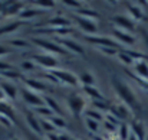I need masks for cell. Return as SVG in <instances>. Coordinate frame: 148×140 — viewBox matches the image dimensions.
<instances>
[{
  "label": "cell",
  "mask_w": 148,
  "mask_h": 140,
  "mask_svg": "<svg viewBox=\"0 0 148 140\" xmlns=\"http://www.w3.org/2000/svg\"><path fill=\"white\" fill-rule=\"evenodd\" d=\"M92 108H95V110H98L101 113H103V111H109V108H111V105L106 103V100H97V101H92Z\"/></svg>",
  "instance_id": "35"
},
{
  "label": "cell",
  "mask_w": 148,
  "mask_h": 140,
  "mask_svg": "<svg viewBox=\"0 0 148 140\" xmlns=\"http://www.w3.org/2000/svg\"><path fill=\"white\" fill-rule=\"evenodd\" d=\"M20 95H22V100H23L27 105H30L32 108L45 105L43 97H40L38 93H33V91H30V90H23V91L20 93Z\"/></svg>",
  "instance_id": "10"
},
{
  "label": "cell",
  "mask_w": 148,
  "mask_h": 140,
  "mask_svg": "<svg viewBox=\"0 0 148 140\" xmlns=\"http://www.w3.org/2000/svg\"><path fill=\"white\" fill-rule=\"evenodd\" d=\"M127 10H128V16L134 20V22H140V20H144L145 17V13H144V9L137 3H128L127 6Z\"/></svg>",
  "instance_id": "16"
},
{
  "label": "cell",
  "mask_w": 148,
  "mask_h": 140,
  "mask_svg": "<svg viewBox=\"0 0 148 140\" xmlns=\"http://www.w3.org/2000/svg\"><path fill=\"white\" fill-rule=\"evenodd\" d=\"M40 126H42V130L45 134H49V133H55L56 129L53 127V124L50 123L49 120H45V119H40Z\"/></svg>",
  "instance_id": "39"
},
{
  "label": "cell",
  "mask_w": 148,
  "mask_h": 140,
  "mask_svg": "<svg viewBox=\"0 0 148 140\" xmlns=\"http://www.w3.org/2000/svg\"><path fill=\"white\" fill-rule=\"evenodd\" d=\"M89 140H105L103 137H101L99 134H92L91 137H89Z\"/></svg>",
  "instance_id": "47"
},
{
  "label": "cell",
  "mask_w": 148,
  "mask_h": 140,
  "mask_svg": "<svg viewBox=\"0 0 148 140\" xmlns=\"http://www.w3.org/2000/svg\"><path fill=\"white\" fill-rule=\"evenodd\" d=\"M73 20H75V25L78 26V29L85 36H97L98 35V25H97V22H94L91 19H84V17H79V16H75Z\"/></svg>",
  "instance_id": "7"
},
{
  "label": "cell",
  "mask_w": 148,
  "mask_h": 140,
  "mask_svg": "<svg viewBox=\"0 0 148 140\" xmlns=\"http://www.w3.org/2000/svg\"><path fill=\"white\" fill-rule=\"evenodd\" d=\"M9 45L12 48H14V49H29V48L32 46V44L29 42V41H26V39H12V41H9Z\"/></svg>",
  "instance_id": "31"
},
{
  "label": "cell",
  "mask_w": 148,
  "mask_h": 140,
  "mask_svg": "<svg viewBox=\"0 0 148 140\" xmlns=\"http://www.w3.org/2000/svg\"><path fill=\"white\" fill-rule=\"evenodd\" d=\"M84 41L97 48H103V46L118 48V44L112 38H108V36H99V35H97V36H84Z\"/></svg>",
  "instance_id": "11"
},
{
  "label": "cell",
  "mask_w": 148,
  "mask_h": 140,
  "mask_svg": "<svg viewBox=\"0 0 148 140\" xmlns=\"http://www.w3.org/2000/svg\"><path fill=\"white\" fill-rule=\"evenodd\" d=\"M33 4H35V7L42 9L45 12H48V10L55 7V1H52V0H35Z\"/></svg>",
  "instance_id": "34"
},
{
  "label": "cell",
  "mask_w": 148,
  "mask_h": 140,
  "mask_svg": "<svg viewBox=\"0 0 148 140\" xmlns=\"http://www.w3.org/2000/svg\"><path fill=\"white\" fill-rule=\"evenodd\" d=\"M103 127H105V130H109V132H115L116 133V130H118V127L116 126H114V124H111V123H108V121H105L103 123Z\"/></svg>",
  "instance_id": "45"
},
{
  "label": "cell",
  "mask_w": 148,
  "mask_h": 140,
  "mask_svg": "<svg viewBox=\"0 0 148 140\" xmlns=\"http://www.w3.org/2000/svg\"><path fill=\"white\" fill-rule=\"evenodd\" d=\"M134 72L135 77L143 80V81H148V61L147 59H141L137 61L134 64Z\"/></svg>",
  "instance_id": "19"
},
{
  "label": "cell",
  "mask_w": 148,
  "mask_h": 140,
  "mask_svg": "<svg viewBox=\"0 0 148 140\" xmlns=\"http://www.w3.org/2000/svg\"><path fill=\"white\" fill-rule=\"evenodd\" d=\"M0 90H1V93L4 94L6 100H10V101L16 100L17 95H19L17 87H16L13 82H10V81H4V80H1V81H0Z\"/></svg>",
  "instance_id": "15"
},
{
  "label": "cell",
  "mask_w": 148,
  "mask_h": 140,
  "mask_svg": "<svg viewBox=\"0 0 148 140\" xmlns=\"http://www.w3.org/2000/svg\"><path fill=\"white\" fill-rule=\"evenodd\" d=\"M0 77H1L4 81H10V82H13V81H17V80H22V78H23V77H22V74H20L19 71H16V69L4 71V72H1V74H0Z\"/></svg>",
  "instance_id": "29"
},
{
  "label": "cell",
  "mask_w": 148,
  "mask_h": 140,
  "mask_svg": "<svg viewBox=\"0 0 148 140\" xmlns=\"http://www.w3.org/2000/svg\"><path fill=\"white\" fill-rule=\"evenodd\" d=\"M46 139L48 140H69L71 137L63 134V133H49L46 134Z\"/></svg>",
  "instance_id": "41"
},
{
  "label": "cell",
  "mask_w": 148,
  "mask_h": 140,
  "mask_svg": "<svg viewBox=\"0 0 148 140\" xmlns=\"http://www.w3.org/2000/svg\"><path fill=\"white\" fill-rule=\"evenodd\" d=\"M112 39L119 45H125V46H132L135 44V36L132 33H128V32H122V30H118V29H112Z\"/></svg>",
  "instance_id": "12"
},
{
  "label": "cell",
  "mask_w": 148,
  "mask_h": 140,
  "mask_svg": "<svg viewBox=\"0 0 148 140\" xmlns=\"http://www.w3.org/2000/svg\"><path fill=\"white\" fill-rule=\"evenodd\" d=\"M109 20H111V23L115 26V29L122 30V32L132 33V32H135V29H137V22H134L128 15H115V16H112Z\"/></svg>",
  "instance_id": "4"
},
{
  "label": "cell",
  "mask_w": 148,
  "mask_h": 140,
  "mask_svg": "<svg viewBox=\"0 0 148 140\" xmlns=\"http://www.w3.org/2000/svg\"><path fill=\"white\" fill-rule=\"evenodd\" d=\"M111 116H114L119 123H125V120L131 116V110L125 105V104H122V103H118V104H112L111 105V108H109V111H108Z\"/></svg>",
  "instance_id": "9"
},
{
  "label": "cell",
  "mask_w": 148,
  "mask_h": 140,
  "mask_svg": "<svg viewBox=\"0 0 148 140\" xmlns=\"http://www.w3.org/2000/svg\"><path fill=\"white\" fill-rule=\"evenodd\" d=\"M33 113H35L36 117H39V119H45V120H48V119H50L52 116H55V114L50 111V108L48 107V105L36 107V108H33Z\"/></svg>",
  "instance_id": "28"
},
{
  "label": "cell",
  "mask_w": 148,
  "mask_h": 140,
  "mask_svg": "<svg viewBox=\"0 0 148 140\" xmlns=\"http://www.w3.org/2000/svg\"><path fill=\"white\" fill-rule=\"evenodd\" d=\"M69 140H78V139H75V137H71V139H69Z\"/></svg>",
  "instance_id": "49"
},
{
  "label": "cell",
  "mask_w": 148,
  "mask_h": 140,
  "mask_svg": "<svg viewBox=\"0 0 148 140\" xmlns=\"http://www.w3.org/2000/svg\"><path fill=\"white\" fill-rule=\"evenodd\" d=\"M50 123L53 124V127L56 129V130H66V127H68V124H66V121H65V119L63 117H60V116H52L50 119H48Z\"/></svg>",
  "instance_id": "30"
},
{
  "label": "cell",
  "mask_w": 148,
  "mask_h": 140,
  "mask_svg": "<svg viewBox=\"0 0 148 140\" xmlns=\"http://www.w3.org/2000/svg\"><path fill=\"white\" fill-rule=\"evenodd\" d=\"M32 41H33V44H35L36 46L40 48L43 52H46V53H49V55H53V56H56V55H66V53H68L63 48L60 46L59 44H56L53 39H48V38H35V39H32Z\"/></svg>",
  "instance_id": "3"
},
{
  "label": "cell",
  "mask_w": 148,
  "mask_h": 140,
  "mask_svg": "<svg viewBox=\"0 0 148 140\" xmlns=\"http://www.w3.org/2000/svg\"><path fill=\"white\" fill-rule=\"evenodd\" d=\"M130 129H131V134L135 136L137 140H145V129L141 121H134L132 124H130Z\"/></svg>",
  "instance_id": "23"
},
{
  "label": "cell",
  "mask_w": 148,
  "mask_h": 140,
  "mask_svg": "<svg viewBox=\"0 0 148 140\" xmlns=\"http://www.w3.org/2000/svg\"><path fill=\"white\" fill-rule=\"evenodd\" d=\"M84 124L86 127V130L92 134H98L99 127H101V123L98 121H94V120H89V119H84Z\"/></svg>",
  "instance_id": "33"
},
{
  "label": "cell",
  "mask_w": 148,
  "mask_h": 140,
  "mask_svg": "<svg viewBox=\"0 0 148 140\" xmlns=\"http://www.w3.org/2000/svg\"><path fill=\"white\" fill-rule=\"evenodd\" d=\"M141 35H143V41H144L145 46L148 48V30H145V29H141Z\"/></svg>",
  "instance_id": "46"
},
{
  "label": "cell",
  "mask_w": 148,
  "mask_h": 140,
  "mask_svg": "<svg viewBox=\"0 0 148 140\" xmlns=\"http://www.w3.org/2000/svg\"><path fill=\"white\" fill-rule=\"evenodd\" d=\"M75 16H79V17H84V19H91V20H94V19H98L99 17V13L97 12V10H94V9L82 7V9H79V10L75 12Z\"/></svg>",
  "instance_id": "26"
},
{
  "label": "cell",
  "mask_w": 148,
  "mask_h": 140,
  "mask_svg": "<svg viewBox=\"0 0 148 140\" xmlns=\"http://www.w3.org/2000/svg\"><path fill=\"white\" fill-rule=\"evenodd\" d=\"M78 80H79V84H81L82 87H95V84H97V80H95L94 74L89 72V71L81 72V74L78 75Z\"/></svg>",
  "instance_id": "22"
},
{
  "label": "cell",
  "mask_w": 148,
  "mask_h": 140,
  "mask_svg": "<svg viewBox=\"0 0 148 140\" xmlns=\"http://www.w3.org/2000/svg\"><path fill=\"white\" fill-rule=\"evenodd\" d=\"M145 140H148V137H147V139H145Z\"/></svg>",
  "instance_id": "52"
},
{
  "label": "cell",
  "mask_w": 148,
  "mask_h": 140,
  "mask_svg": "<svg viewBox=\"0 0 148 140\" xmlns=\"http://www.w3.org/2000/svg\"><path fill=\"white\" fill-rule=\"evenodd\" d=\"M66 105L71 114L76 119L82 117L84 111L86 110V97L81 93H73L66 98Z\"/></svg>",
  "instance_id": "2"
},
{
  "label": "cell",
  "mask_w": 148,
  "mask_h": 140,
  "mask_svg": "<svg viewBox=\"0 0 148 140\" xmlns=\"http://www.w3.org/2000/svg\"><path fill=\"white\" fill-rule=\"evenodd\" d=\"M101 53L106 55V56H118L119 51L118 48H112V46H103V48H97Z\"/></svg>",
  "instance_id": "38"
},
{
  "label": "cell",
  "mask_w": 148,
  "mask_h": 140,
  "mask_svg": "<svg viewBox=\"0 0 148 140\" xmlns=\"http://www.w3.org/2000/svg\"><path fill=\"white\" fill-rule=\"evenodd\" d=\"M62 3H63L66 7L73 9L75 12H76V10H79V9H82V7H85V6H84V3H82V1H79V0H63Z\"/></svg>",
  "instance_id": "36"
},
{
  "label": "cell",
  "mask_w": 148,
  "mask_h": 140,
  "mask_svg": "<svg viewBox=\"0 0 148 140\" xmlns=\"http://www.w3.org/2000/svg\"><path fill=\"white\" fill-rule=\"evenodd\" d=\"M43 100H45V105H48L50 108V111L55 114V116H60V117H63V111H62V108H60V105L50 97V95H46V97H43Z\"/></svg>",
  "instance_id": "25"
},
{
  "label": "cell",
  "mask_w": 148,
  "mask_h": 140,
  "mask_svg": "<svg viewBox=\"0 0 148 140\" xmlns=\"http://www.w3.org/2000/svg\"><path fill=\"white\" fill-rule=\"evenodd\" d=\"M22 81L25 82L26 85V90H30L33 93H45L48 91L49 88V84L40 81V80H36V78H22Z\"/></svg>",
  "instance_id": "13"
},
{
  "label": "cell",
  "mask_w": 148,
  "mask_h": 140,
  "mask_svg": "<svg viewBox=\"0 0 148 140\" xmlns=\"http://www.w3.org/2000/svg\"><path fill=\"white\" fill-rule=\"evenodd\" d=\"M46 26L50 29H63V28H72L71 20L66 19L65 16H52L49 20L46 22Z\"/></svg>",
  "instance_id": "18"
},
{
  "label": "cell",
  "mask_w": 148,
  "mask_h": 140,
  "mask_svg": "<svg viewBox=\"0 0 148 140\" xmlns=\"http://www.w3.org/2000/svg\"><path fill=\"white\" fill-rule=\"evenodd\" d=\"M53 41L56 44H59L68 53H73V55H78V56H84L85 55L84 46L81 44H78L76 41H73V39H69V38H55Z\"/></svg>",
  "instance_id": "8"
},
{
  "label": "cell",
  "mask_w": 148,
  "mask_h": 140,
  "mask_svg": "<svg viewBox=\"0 0 148 140\" xmlns=\"http://www.w3.org/2000/svg\"><path fill=\"white\" fill-rule=\"evenodd\" d=\"M26 25V22H22V20H14V22H10V23H7V25H3L1 28H0V36H4V35H10V33H14V32H17L22 26H25Z\"/></svg>",
  "instance_id": "21"
},
{
  "label": "cell",
  "mask_w": 148,
  "mask_h": 140,
  "mask_svg": "<svg viewBox=\"0 0 148 140\" xmlns=\"http://www.w3.org/2000/svg\"><path fill=\"white\" fill-rule=\"evenodd\" d=\"M46 12L45 10H42V9H38V7H27V9H25L20 15H19V20H22V22H26V20H32V19H35V17H39V16H42V15H45Z\"/></svg>",
  "instance_id": "20"
},
{
  "label": "cell",
  "mask_w": 148,
  "mask_h": 140,
  "mask_svg": "<svg viewBox=\"0 0 148 140\" xmlns=\"http://www.w3.org/2000/svg\"><path fill=\"white\" fill-rule=\"evenodd\" d=\"M111 85H112L114 93L119 98V101L122 104H125L132 113H137V111L141 110V104H140L137 95H135L134 90L131 88V85L127 81H124L122 78L114 75V77H111Z\"/></svg>",
  "instance_id": "1"
},
{
  "label": "cell",
  "mask_w": 148,
  "mask_h": 140,
  "mask_svg": "<svg viewBox=\"0 0 148 140\" xmlns=\"http://www.w3.org/2000/svg\"><path fill=\"white\" fill-rule=\"evenodd\" d=\"M12 140H20V139H17V137H13V139H12Z\"/></svg>",
  "instance_id": "48"
},
{
  "label": "cell",
  "mask_w": 148,
  "mask_h": 140,
  "mask_svg": "<svg viewBox=\"0 0 148 140\" xmlns=\"http://www.w3.org/2000/svg\"><path fill=\"white\" fill-rule=\"evenodd\" d=\"M85 140H89V139H85Z\"/></svg>",
  "instance_id": "51"
},
{
  "label": "cell",
  "mask_w": 148,
  "mask_h": 140,
  "mask_svg": "<svg viewBox=\"0 0 148 140\" xmlns=\"http://www.w3.org/2000/svg\"><path fill=\"white\" fill-rule=\"evenodd\" d=\"M9 69H13V67H12L9 62H6V61L0 59V74H1V72H4V71H9Z\"/></svg>",
  "instance_id": "43"
},
{
  "label": "cell",
  "mask_w": 148,
  "mask_h": 140,
  "mask_svg": "<svg viewBox=\"0 0 148 140\" xmlns=\"http://www.w3.org/2000/svg\"><path fill=\"white\" fill-rule=\"evenodd\" d=\"M26 123L27 126L30 127V130L33 133H36L38 136H43V130H42V126H40V119L35 116V113H27L26 114Z\"/></svg>",
  "instance_id": "17"
},
{
  "label": "cell",
  "mask_w": 148,
  "mask_h": 140,
  "mask_svg": "<svg viewBox=\"0 0 148 140\" xmlns=\"http://www.w3.org/2000/svg\"><path fill=\"white\" fill-rule=\"evenodd\" d=\"M10 52H12V51H10V48L4 46V45H0V59H1L3 56H7Z\"/></svg>",
  "instance_id": "44"
},
{
  "label": "cell",
  "mask_w": 148,
  "mask_h": 140,
  "mask_svg": "<svg viewBox=\"0 0 148 140\" xmlns=\"http://www.w3.org/2000/svg\"><path fill=\"white\" fill-rule=\"evenodd\" d=\"M0 81H1V77H0Z\"/></svg>",
  "instance_id": "50"
},
{
  "label": "cell",
  "mask_w": 148,
  "mask_h": 140,
  "mask_svg": "<svg viewBox=\"0 0 148 140\" xmlns=\"http://www.w3.org/2000/svg\"><path fill=\"white\" fill-rule=\"evenodd\" d=\"M82 117H84V119L94 120V121H98V123H101L102 120H105V114L98 111V110H95V108H86V110L84 111Z\"/></svg>",
  "instance_id": "24"
},
{
  "label": "cell",
  "mask_w": 148,
  "mask_h": 140,
  "mask_svg": "<svg viewBox=\"0 0 148 140\" xmlns=\"http://www.w3.org/2000/svg\"><path fill=\"white\" fill-rule=\"evenodd\" d=\"M49 72L58 80V82L60 85H66V87H78L79 85L78 75H75L73 72H69L66 69H59V68L49 71Z\"/></svg>",
  "instance_id": "5"
},
{
  "label": "cell",
  "mask_w": 148,
  "mask_h": 140,
  "mask_svg": "<svg viewBox=\"0 0 148 140\" xmlns=\"http://www.w3.org/2000/svg\"><path fill=\"white\" fill-rule=\"evenodd\" d=\"M116 134H118L119 140H128L130 136H131V129H130V126H128L127 123H122V124L118 127Z\"/></svg>",
  "instance_id": "32"
},
{
  "label": "cell",
  "mask_w": 148,
  "mask_h": 140,
  "mask_svg": "<svg viewBox=\"0 0 148 140\" xmlns=\"http://www.w3.org/2000/svg\"><path fill=\"white\" fill-rule=\"evenodd\" d=\"M32 61L35 62L36 67H42L48 71H53L58 68L59 65V61L56 56L53 55H49V53H36L32 56Z\"/></svg>",
  "instance_id": "6"
},
{
  "label": "cell",
  "mask_w": 148,
  "mask_h": 140,
  "mask_svg": "<svg viewBox=\"0 0 148 140\" xmlns=\"http://www.w3.org/2000/svg\"><path fill=\"white\" fill-rule=\"evenodd\" d=\"M25 10V3L23 1H9L6 9L3 10L1 16L4 17H19V15Z\"/></svg>",
  "instance_id": "14"
},
{
  "label": "cell",
  "mask_w": 148,
  "mask_h": 140,
  "mask_svg": "<svg viewBox=\"0 0 148 140\" xmlns=\"http://www.w3.org/2000/svg\"><path fill=\"white\" fill-rule=\"evenodd\" d=\"M13 123H14V121H13L10 117H7V116H4V114H0V124H1V126L10 129V127L13 126Z\"/></svg>",
  "instance_id": "42"
},
{
  "label": "cell",
  "mask_w": 148,
  "mask_h": 140,
  "mask_svg": "<svg viewBox=\"0 0 148 140\" xmlns=\"http://www.w3.org/2000/svg\"><path fill=\"white\" fill-rule=\"evenodd\" d=\"M20 67H22V69H23L25 72H32V71L36 69V65H35V62H33L32 59H25V61L20 64Z\"/></svg>",
  "instance_id": "40"
},
{
  "label": "cell",
  "mask_w": 148,
  "mask_h": 140,
  "mask_svg": "<svg viewBox=\"0 0 148 140\" xmlns=\"http://www.w3.org/2000/svg\"><path fill=\"white\" fill-rule=\"evenodd\" d=\"M84 95L88 97V98H92V101H97V100H105L103 94L99 91L97 87H84Z\"/></svg>",
  "instance_id": "27"
},
{
  "label": "cell",
  "mask_w": 148,
  "mask_h": 140,
  "mask_svg": "<svg viewBox=\"0 0 148 140\" xmlns=\"http://www.w3.org/2000/svg\"><path fill=\"white\" fill-rule=\"evenodd\" d=\"M118 59H119V62L121 64H124V65H134L135 64V61L130 56V55H127L124 51H119V53H118Z\"/></svg>",
  "instance_id": "37"
}]
</instances>
